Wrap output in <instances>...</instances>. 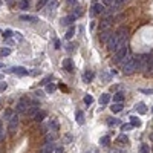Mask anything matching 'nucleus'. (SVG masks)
<instances>
[{
	"mask_svg": "<svg viewBox=\"0 0 153 153\" xmlns=\"http://www.w3.org/2000/svg\"><path fill=\"white\" fill-rule=\"evenodd\" d=\"M136 70V60L135 57H127L123 61V72L125 75H132Z\"/></svg>",
	"mask_w": 153,
	"mask_h": 153,
	"instance_id": "1",
	"label": "nucleus"
},
{
	"mask_svg": "<svg viewBox=\"0 0 153 153\" xmlns=\"http://www.w3.org/2000/svg\"><path fill=\"white\" fill-rule=\"evenodd\" d=\"M127 57H129V48H127V46H123V48H119L118 51H115L113 63H121V61H124Z\"/></svg>",
	"mask_w": 153,
	"mask_h": 153,
	"instance_id": "2",
	"label": "nucleus"
},
{
	"mask_svg": "<svg viewBox=\"0 0 153 153\" xmlns=\"http://www.w3.org/2000/svg\"><path fill=\"white\" fill-rule=\"evenodd\" d=\"M107 45V49L109 51H118V37L112 32V35L109 37V40L106 41Z\"/></svg>",
	"mask_w": 153,
	"mask_h": 153,
	"instance_id": "3",
	"label": "nucleus"
},
{
	"mask_svg": "<svg viewBox=\"0 0 153 153\" xmlns=\"http://www.w3.org/2000/svg\"><path fill=\"white\" fill-rule=\"evenodd\" d=\"M17 125H19V115H12V116H11V119H9V125H8L9 135H14V133H15Z\"/></svg>",
	"mask_w": 153,
	"mask_h": 153,
	"instance_id": "4",
	"label": "nucleus"
},
{
	"mask_svg": "<svg viewBox=\"0 0 153 153\" xmlns=\"http://www.w3.org/2000/svg\"><path fill=\"white\" fill-rule=\"evenodd\" d=\"M28 104H29V100L28 98H21V100L17 103V106H15V110H17L19 113H21V112H26L28 110Z\"/></svg>",
	"mask_w": 153,
	"mask_h": 153,
	"instance_id": "5",
	"label": "nucleus"
},
{
	"mask_svg": "<svg viewBox=\"0 0 153 153\" xmlns=\"http://www.w3.org/2000/svg\"><path fill=\"white\" fill-rule=\"evenodd\" d=\"M104 12V5L101 3H95L94 6H92V11H90V15L94 17V15H98V14H103Z\"/></svg>",
	"mask_w": 153,
	"mask_h": 153,
	"instance_id": "6",
	"label": "nucleus"
},
{
	"mask_svg": "<svg viewBox=\"0 0 153 153\" xmlns=\"http://www.w3.org/2000/svg\"><path fill=\"white\" fill-rule=\"evenodd\" d=\"M61 66H63L64 70H68V72H74V63H72V60H70V58H64L63 63H61Z\"/></svg>",
	"mask_w": 153,
	"mask_h": 153,
	"instance_id": "7",
	"label": "nucleus"
},
{
	"mask_svg": "<svg viewBox=\"0 0 153 153\" xmlns=\"http://www.w3.org/2000/svg\"><path fill=\"white\" fill-rule=\"evenodd\" d=\"M11 72L15 74V75H20V76H25V75H28V74H29L28 70H26L25 68H21V66H15V68H12V69H11Z\"/></svg>",
	"mask_w": 153,
	"mask_h": 153,
	"instance_id": "8",
	"label": "nucleus"
},
{
	"mask_svg": "<svg viewBox=\"0 0 153 153\" xmlns=\"http://www.w3.org/2000/svg\"><path fill=\"white\" fill-rule=\"evenodd\" d=\"M57 136H58L57 130H49L46 133V143H54V141L57 139Z\"/></svg>",
	"mask_w": 153,
	"mask_h": 153,
	"instance_id": "9",
	"label": "nucleus"
},
{
	"mask_svg": "<svg viewBox=\"0 0 153 153\" xmlns=\"http://www.w3.org/2000/svg\"><path fill=\"white\" fill-rule=\"evenodd\" d=\"M74 20H75V15H68V17H63L61 19V25L63 26H72Z\"/></svg>",
	"mask_w": 153,
	"mask_h": 153,
	"instance_id": "10",
	"label": "nucleus"
},
{
	"mask_svg": "<svg viewBox=\"0 0 153 153\" xmlns=\"http://www.w3.org/2000/svg\"><path fill=\"white\" fill-rule=\"evenodd\" d=\"M110 35H112V31H109V29H103V31H101V34H100V40H101V41H107Z\"/></svg>",
	"mask_w": 153,
	"mask_h": 153,
	"instance_id": "11",
	"label": "nucleus"
},
{
	"mask_svg": "<svg viewBox=\"0 0 153 153\" xmlns=\"http://www.w3.org/2000/svg\"><path fill=\"white\" fill-rule=\"evenodd\" d=\"M135 110L138 113H141V115H144V113H147V107H145L144 103H138V104L135 106Z\"/></svg>",
	"mask_w": 153,
	"mask_h": 153,
	"instance_id": "12",
	"label": "nucleus"
},
{
	"mask_svg": "<svg viewBox=\"0 0 153 153\" xmlns=\"http://www.w3.org/2000/svg\"><path fill=\"white\" fill-rule=\"evenodd\" d=\"M123 103H113L112 104V107H110V110L113 112V113H118V112H121L123 110Z\"/></svg>",
	"mask_w": 153,
	"mask_h": 153,
	"instance_id": "13",
	"label": "nucleus"
},
{
	"mask_svg": "<svg viewBox=\"0 0 153 153\" xmlns=\"http://www.w3.org/2000/svg\"><path fill=\"white\" fill-rule=\"evenodd\" d=\"M45 118H46V112H40V110H38V112L34 115V119H35L37 123H41Z\"/></svg>",
	"mask_w": 153,
	"mask_h": 153,
	"instance_id": "14",
	"label": "nucleus"
},
{
	"mask_svg": "<svg viewBox=\"0 0 153 153\" xmlns=\"http://www.w3.org/2000/svg\"><path fill=\"white\" fill-rule=\"evenodd\" d=\"M109 101H110V95H109V94H103V95L100 96V104H101V106H106Z\"/></svg>",
	"mask_w": 153,
	"mask_h": 153,
	"instance_id": "15",
	"label": "nucleus"
},
{
	"mask_svg": "<svg viewBox=\"0 0 153 153\" xmlns=\"http://www.w3.org/2000/svg\"><path fill=\"white\" fill-rule=\"evenodd\" d=\"M20 20H26V21H38V19L35 15H29V14H23L20 15Z\"/></svg>",
	"mask_w": 153,
	"mask_h": 153,
	"instance_id": "16",
	"label": "nucleus"
},
{
	"mask_svg": "<svg viewBox=\"0 0 153 153\" xmlns=\"http://www.w3.org/2000/svg\"><path fill=\"white\" fill-rule=\"evenodd\" d=\"M75 119H76V123H78V124H84V113L81 110H78L76 115H75Z\"/></svg>",
	"mask_w": 153,
	"mask_h": 153,
	"instance_id": "17",
	"label": "nucleus"
},
{
	"mask_svg": "<svg viewBox=\"0 0 153 153\" xmlns=\"http://www.w3.org/2000/svg\"><path fill=\"white\" fill-rule=\"evenodd\" d=\"M129 119H130V124H132L133 127H139V125H141V121H139L138 116H130Z\"/></svg>",
	"mask_w": 153,
	"mask_h": 153,
	"instance_id": "18",
	"label": "nucleus"
},
{
	"mask_svg": "<svg viewBox=\"0 0 153 153\" xmlns=\"http://www.w3.org/2000/svg\"><path fill=\"white\" fill-rule=\"evenodd\" d=\"M92 78H94V74H92V70H86L84 75H83V80L86 81V83H89Z\"/></svg>",
	"mask_w": 153,
	"mask_h": 153,
	"instance_id": "19",
	"label": "nucleus"
},
{
	"mask_svg": "<svg viewBox=\"0 0 153 153\" xmlns=\"http://www.w3.org/2000/svg\"><path fill=\"white\" fill-rule=\"evenodd\" d=\"M107 124L110 125V127H115V125H118V124H121V121L116 118H107Z\"/></svg>",
	"mask_w": 153,
	"mask_h": 153,
	"instance_id": "20",
	"label": "nucleus"
},
{
	"mask_svg": "<svg viewBox=\"0 0 153 153\" xmlns=\"http://www.w3.org/2000/svg\"><path fill=\"white\" fill-rule=\"evenodd\" d=\"M123 101H124V95L121 92H118V94L113 95V103H123Z\"/></svg>",
	"mask_w": 153,
	"mask_h": 153,
	"instance_id": "21",
	"label": "nucleus"
},
{
	"mask_svg": "<svg viewBox=\"0 0 153 153\" xmlns=\"http://www.w3.org/2000/svg\"><path fill=\"white\" fill-rule=\"evenodd\" d=\"M74 34H75V28H74V26H69V29H68V32H66V35H64V37H66L68 40H70V38L74 37Z\"/></svg>",
	"mask_w": 153,
	"mask_h": 153,
	"instance_id": "22",
	"label": "nucleus"
},
{
	"mask_svg": "<svg viewBox=\"0 0 153 153\" xmlns=\"http://www.w3.org/2000/svg\"><path fill=\"white\" fill-rule=\"evenodd\" d=\"M11 54V49H8V48H2L0 49V57H8Z\"/></svg>",
	"mask_w": 153,
	"mask_h": 153,
	"instance_id": "23",
	"label": "nucleus"
},
{
	"mask_svg": "<svg viewBox=\"0 0 153 153\" xmlns=\"http://www.w3.org/2000/svg\"><path fill=\"white\" fill-rule=\"evenodd\" d=\"M12 115H14V113H12V110H9V109H8V110H5V112H3V119H6V121H9Z\"/></svg>",
	"mask_w": 153,
	"mask_h": 153,
	"instance_id": "24",
	"label": "nucleus"
},
{
	"mask_svg": "<svg viewBox=\"0 0 153 153\" xmlns=\"http://www.w3.org/2000/svg\"><path fill=\"white\" fill-rule=\"evenodd\" d=\"M118 143H121V144H127V143H129V138L123 133V135H119V136H118Z\"/></svg>",
	"mask_w": 153,
	"mask_h": 153,
	"instance_id": "25",
	"label": "nucleus"
},
{
	"mask_svg": "<svg viewBox=\"0 0 153 153\" xmlns=\"http://www.w3.org/2000/svg\"><path fill=\"white\" fill-rule=\"evenodd\" d=\"M38 112V107L37 106H32L31 109H28V110H26V113H28V115H31V116H34V115Z\"/></svg>",
	"mask_w": 153,
	"mask_h": 153,
	"instance_id": "26",
	"label": "nucleus"
},
{
	"mask_svg": "<svg viewBox=\"0 0 153 153\" xmlns=\"http://www.w3.org/2000/svg\"><path fill=\"white\" fill-rule=\"evenodd\" d=\"M139 153H150V147L147 144H143L139 147Z\"/></svg>",
	"mask_w": 153,
	"mask_h": 153,
	"instance_id": "27",
	"label": "nucleus"
},
{
	"mask_svg": "<svg viewBox=\"0 0 153 153\" xmlns=\"http://www.w3.org/2000/svg\"><path fill=\"white\" fill-rule=\"evenodd\" d=\"M109 143H110V138H109V136H103V138L100 139L101 145H109Z\"/></svg>",
	"mask_w": 153,
	"mask_h": 153,
	"instance_id": "28",
	"label": "nucleus"
},
{
	"mask_svg": "<svg viewBox=\"0 0 153 153\" xmlns=\"http://www.w3.org/2000/svg\"><path fill=\"white\" fill-rule=\"evenodd\" d=\"M55 89H57L55 84H48V86H46V92H48V94H52Z\"/></svg>",
	"mask_w": 153,
	"mask_h": 153,
	"instance_id": "29",
	"label": "nucleus"
},
{
	"mask_svg": "<svg viewBox=\"0 0 153 153\" xmlns=\"http://www.w3.org/2000/svg\"><path fill=\"white\" fill-rule=\"evenodd\" d=\"M46 3H48V0H38V3H37V9H41Z\"/></svg>",
	"mask_w": 153,
	"mask_h": 153,
	"instance_id": "30",
	"label": "nucleus"
},
{
	"mask_svg": "<svg viewBox=\"0 0 153 153\" xmlns=\"http://www.w3.org/2000/svg\"><path fill=\"white\" fill-rule=\"evenodd\" d=\"M84 103L86 104H92V103H94V98H92L90 95H86L84 96Z\"/></svg>",
	"mask_w": 153,
	"mask_h": 153,
	"instance_id": "31",
	"label": "nucleus"
},
{
	"mask_svg": "<svg viewBox=\"0 0 153 153\" xmlns=\"http://www.w3.org/2000/svg\"><path fill=\"white\" fill-rule=\"evenodd\" d=\"M81 14H83V11H81V8H80V6H76V8H75V11H74V15H75V17H80Z\"/></svg>",
	"mask_w": 153,
	"mask_h": 153,
	"instance_id": "32",
	"label": "nucleus"
},
{
	"mask_svg": "<svg viewBox=\"0 0 153 153\" xmlns=\"http://www.w3.org/2000/svg\"><path fill=\"white\" fill-rule=\"evenodd\" d=\"M51 80H52V76L49 75V76H46V78H43V80H41V83H40V84H41V86H46V84H48Z\"/></svg>",
	"mask_w": 153,
	"mask_h": 153,
	"instance_id": "33",
	"label": "nucleus"
},
{
	"mask_svg": "<svg viewBox=\"0 0 153 153\" xmlns=\"http://www.w3.org/2000/svg\"><path fill=\"white\" fill-rule=\"evenodd\" d=\"M130 129H133L132 124H123V125H121V130H123V132H125V130H130Z\"/></svg>",
	"mask_w": 153,
	"mask_h": 153,
	"instance_id": "34",
	"label": "nucleus"
},
{
	"mask_svg": "<svg viewBox=\"0 0 153 153\" xmlns=\"http://www.w3.org/2000/svg\"><path fill=\"white\" fill-rule=\"evenodd\" d=\"M14 34V32L12 31H11V29H6V31H3V37L5 38H8V37H11V35H12Z\"/></svg>",
	"mask_w": 153,
	"mask_h": 153,
	"instance_id": "35",
	"label": "nucleus"
},
{
	"mask_svg": "<svg viewBox=\"0 0 153 153\" xmlns=\"http://www.w3.org/2000/svg\"><path fill=\"white\" fill-rule=\"evenodd\" d=\"M28 6H29V2H28V0H23V2L20 3V8H21V9H26Z\"/></svg>",
	"mask_w": 153,
	"mask_h": 153,
	"instance_id": "36",
	"label": "nucleus"
},
{
	"mask_svg": "<svg viewBox=\"0 0 153 153\" xmlns=\"http://www.w3.org/2000/svg\"><path fill=\"white\" fill-rule=\"evenodd\" d=\"M6 87H8V84H6V83H0V92L6 90Z\"/></svg>",
	"mask_w": 153,
	"mask_h": 153,
	"instance_id": "37",
	"label": "nucleus"
},
{
	"mask_svg": "<svg viewBox=\"0 0 153 153\" xmlns=\"http://www.w3.org/2000/svg\"><path fill=\"white\" fill-rule=\"evenodd\" d=\"M143 94H153V89H141Z\"/></svg>",
	"mask_w": 153,
	"mask_h": 153,
	"instance_id": "38",
	"label": "nucleus"
},
{
	"mask_svg": "<svg viewBox=\"0 0 153 153\" xmlns=\"http://www.w3.org/2000/svg\"><path fill=\"white\" fill-rule=\"evenodd\" d=\"M57 6H58L57 2H51V3H49V8H57Z\"/></svg>",
	"mask_w": 153,
	"mask_h": 153,
	"instance_id": "39",
	"label": "nucleus"
},
{
	"mask_svg": "<svg viewBox=\"0 0 153 153\" xmlns=\"http://www.w3.org/2000/svg\"><path fill=\"white\" fill-rule=\"evenodd\" d=\"M125 0H115V6H119L121 3H124Z\"/></svg>",
	"mask_w": 153,
	"mask_h": 153,
	"instance_id": "40",
	"label": "nucleus"
},
{
	"mask_svg": "<svg viewBox=\"0 0 153 153\" xmlns=\"http://www.w3.org/2000/svg\"><path fill=\"white\" fill-rule=\"evenodd\" d=\"M5 139V133H3V129L0 130V143H2V141Z\"/></svg>",
	"mask_w": 153,
	"mask_h": 153,
	"instance_id": "41",
	"label": "nucleus"
},
{
	"mask_svg": "<svg viewBox=\"0 0 153 153\" xmlns=\"http://www.w3.org/2000/svg\"><path fill=\"white\" fill-rule=\"evenodd\" d=\"M74 49H75V45H74V43H70V45L68 46V51H74Z\"/></svg>",
	"mask_w": 153,
	"mask_h": 153,
	"instance_id": "42",
	"label": "nucleus"
},
{
	"mask_svg": "<svg viewBox=\"0 0 153 153\" xmlns=\"http://www.w3.org/2000/svg\"><path fill=\"white\" fill-rule=\"evenodd\" d=\"M61 46H60V40H55V49H60Z\"/></svg>",
	"mask_w": 153,
	"mask_h": 153,
	"instance_id": "43",
	"label": "nucleus"
},
{
	"mask_svg": "<svg viewBox=\"0 0 153 153\" xmlns=\"http://www.w3.org/2000/svg\"><path fill=\"white\" fill-rule=\"evenodd\" d=\"M66 2H68L69 5H75V3H76V0H66Z\"/></svg>",
	"mask_w": 153,
	"mask_h": 153,
	"instance_id": "44",
	"label": "nucleus"
},
{
	"mask_svg": "<svg viewBox=\"0 0 153 153\" xmlns=\"http://www.w3.org/2000/svg\"><path fill=\"white\" fill-rule=\"evenodd\" d=\"M60 89L64 90V92H68V87H66V86H60Z\"/></svg>",
	"mask_w": 153,
	"mask_h": 153,
	"instance_id": "45",
	"label": "nucleus"
},
{
	"mask_svg": "<svg viewBox=\"0 0 153 153\" xmlns=\"http://www.w3.org/2000/svg\"><path fill=\"white\" fill-rule=\"evenodd\" d=\"M70 139H72V136H70V135H68V136H66V143H69Z\"/></svg>",
	"mask_w": 153,
	"mask_h": 153,
	"instance_id": "46",
	"label": "nucleus"
},
{
	"mask_svg": "<svg viewBox=\"0 0 153 153\" xmlns=\"http://www.w3.org/2000/svg\"><path fill=\"white\" fill-rule=\"evenodd\" d=\"M150 141H153V133H150Z\"/></svg>",
	"mask_w": 153,
	"mask_h": 153,
	"instance_id": "47",
	"label": "nucleus"
},
{
	"mask_svg": "<svg viewBox=\"0 0 153 153\" xmlns=\"http://www.w3.org/2000/svg\"><path fill=\"white\" fill-rule=\"evenodd\" d=\"M0 130H2V119H0Z\"/></svg>",
	"mask_w": 153,
	"mask_h": 153,
	"instance_id": "48",
	"label": "nucleus"
},
{
	"mask_svg": "<svg viewBox=\"0 0 153 153\" xmlns=\"http://www.w3.org/2000/svg\"><path fill=\"white\" fill-rule=\"evenodd\" d=\"M0 80H3V75L2 74H0Z\"/></svg>",
	"mask_w": 153,
	"mask_h": 153,
	"instance_id": "49",
	"label": "nucleus"
},
{
	"mask_svg": "<svg viewBox=\"0 0 153 153\" xmlns=\"http://www.w3.org/2000/svg\"><path fill=\"white\" fill-rule=\"evenodd\" d=\"M0 68H3V64H0Z\"/></svg>",
	"mask_w": 153,
	"mask_h": 153,
	"instance_id": "50",
	"label": "nucleus"
},
{
	"mask_svg": "<svg viewBox=\"0 0 153 153\" xmlns=\"http://www.w3.org/2000/svg\"><path fill=\"white\" fill-rule=\"evenodd\" d=\"M0 5H2V2H0Z\"/></svg>",
	"mask_w": 153,
	"mask_h": 153,
	"instance_id": "51",
	"label": "nucleus"
},
{
	"mask_svg": "<svg viewBox=\"0 0 153 153\" xmlns=\"http://www.w3.org/2000/svg\"><path fill=\"white\" fill-rule=\"evenodd\" d=\"M152 152H153V149H152Z\"/></svg>",
	"mask_w": 153,
	"mask_h": 153,
	"instance_id": "52",
	"label": "nucleus"
}]
</instances>
